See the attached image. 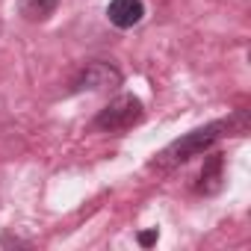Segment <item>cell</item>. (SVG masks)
Segmentation results:
<instances>
[{
    "label": "cell",
    "instance_id": "52a82bcc",
    "mask_svg": "<svg viewBox=\"0 0 251 251\" xmlns=\"http://www.w3.org/2000/svg\"><path fill=\"white\" fill-rule=\"evenodd\" d=\"M139 242H142V245H154V242H157V230H145V233H139Z\"/></svg>",
    "mask_w": 251,
    "mask_h": 251
},
{
    "label": "cell",
    "instance_id": "6da1fadb",
    "mask_svg": "<svg viewBox=\"0 0 251 251\" xmlns=\"http://www.w3.org/2000/svg\"><path fill=\"white\" fill-rule=\"evenodd\" d=\"M242 133L245 130V112H236L233 118H222V121H213V124H207V127H198V130H192V133H186L183 139H177V142H172L157 160H154V166L157 169H172V166H180V163H186L189 157H198L201 151H207L216 139H222V136H230V133Z\"/></svg>",
    "mask_w": 251,
    "mask_h": 251
},
{
    "label": "cell",
    "instance_id": "8992f818",
    "mask_svg": "<svg viewBox=\"0 0 251 251\" xmlns=\"http://www.w3.org/2000/svg\"><path fill=\"white\" fill-rule=\"evenodd\" d=\"M59 6V0H18V12L27 21H48Z\"/></svg>",
    "mask_w": 251,
    "mask_h": 251
},
{
    "label": "cell",
    "instance_id": "277c9868",
    "mask_svg": "<svg viewBox=\"0 0 251 251\" xmlns=\"http://www.w3.org/2000/svg\"><path fill=\"white\" fill-rule=\"evenodd\" d=\"M142 15H145V3H142V0H109V6H106V18L118 30L136 27L142 21Z\"/></svg>",
    "mask_w": 251,
    "mask_h": 251
},
{
    "label": "cell",
    "instance_id": "3957f363",
    "mask_svg": "<svg viewBox=\"0 0 251 251\" xmlns=\"http://www.w3.org/2000/svg\"><path fill=\"white\" fill-rule=\"evenodd\" d=\"M121 86V74L118 68H112L109 62H89L77 80H74V92H103V89H115Z\"/></svg>",
    "mask_w": 251,
    "mask_h": 251
},
{
    "label": "cell",
    "instance_id": "5b68a950",
    "mask_svg": "<svg viewBox=\"0 0 251 251\" xmlns=\"http://www.w3.org/2000/svg\"><path fill=\"white\" fill-rule=\"evenodd\" d=\"M222 180H225V160L222 154H210V160L204 163L201 169V183H198V192L204 195H213L222 189Z\"/></svg>",
    "mask_w": 251,
    "mask_h": 251
},
{
    "label": "cell",
    "instance_id": "7a4b0ae2",
    "mask_svg": "<svg viewBox=\"0 0 251 251\" xmlns=\"http://www.w3.org/2000/svg\"><path fill=\"white\" fill-rule=\"evenodd\" d=\"M142 100L133 98V95H121L115 100H109L98 118H95V127L98 130H106V133H121V130H130L133 124L142 121Z\"/></svg>",
    "mask_w": 251,
    "mask_h": 251
}]
</instances>
